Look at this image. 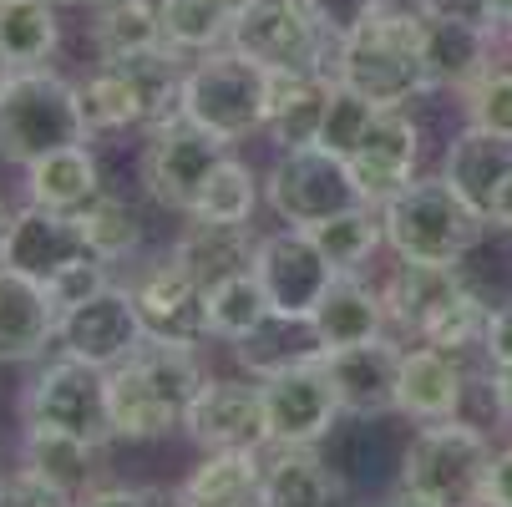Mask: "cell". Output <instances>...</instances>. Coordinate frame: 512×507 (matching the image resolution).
<instances>
[{
  "mask_svg": "<svg viewBox=\"0 0 512 507\" xmlns=\"http://www.w3.org/2000/svg\"><path fill=\"white\" fill-rule=\"evenodd\" d=\"M421 41H426V71H431V92L452 87L462 92L467 82H477L482 71L492 66V31L477 26H457V21H426L421 16Z\"/></svg>",
  "mask_w": 512,
  "mask_h": 507,
  "instance_id": "29",
  "label": "cell"
},
{
  "mask_svg": "<svg viewBox=\"0 0 512 507\" xmlns=\"http://www.w3.org/2000/svg\"><path fill=\"white\" fill-rule=\"evenodd\" d=\"M467 406V371L452 350L436 345H406L401 371H396V416L426 426V421H452Z\"/></svg>",
  "mask_w": 512,
  "mask_h": 507,
  "instance_id": "20",
  "label": "cell"
},
{
  "mask_svg": "<svg viewBox=\"0 0 512 507\" xmlns=\"http://www.w3.org/2000/svg\"><path fill=\"white\" fill-rule=\"evenodd\" d=\"M492 21H497V36L512 26V0H492Z\"/></svg>",
  "mask_w": 512,
  "mask_h": 507,
  "instance_id": "53",
  "label": "cell"
},
{
  "mask_svg": "<svg viewBox=\"0 0 512 507\" xmlns=\"http://www.w3.org/2000/svg\"><path fill=\"white\" fill-rule=\"evenodd\" d=\"M320 254L335 264V274H360L365 264H371L381 249H386V229H381V208L376 203H360V208H345L335 213V219L305 229Z\"/></svg>",
  "mask_w": 512,
  "mask_h": 507,
  "instance_id": "34",
  "label": "cell"
},
{
  "mask_svg": "<svg viewBox=\"0 0 512 507\" xmlns=\"http://www.w3.org/2000/svg\"><path fill=\"white\" fill-rule=\"evenodd\" d=\"M178 492L188 507H259L264 452H208Z\"/></svg>",
  "mask_w": 512,
  "mask_h": 507,
  "instance_id": "31",
  "label": "cell"
},
{
  "mask_svg": "<svg viewBox=\"0 0 512 507\" xmlns=\"http://www.w3.org/2000/svg\"><path fill=\"white\" fill-rule=\"evenodd\" d=\"M229 46L264 71H330L325 56H335L310 0H249L229 26Z\"/></svg>",
  "mask_w": 512,
  "mask_h": 507,
  "instance_id": "9",
  "label": "cell"
},
{
  "mask_svg": "<svg viewBox=\"0 0 512 507\" xmlns=\"http://www.w3.org/2000/svg\"><path fill=\"white\" fill-rule=\"evenodd\" d=\"M259 193H264V183L254 178V168H249L244 158L229 153L224 163L208 173V183H203V193H198V203H193L188 219H208V224H254Z\"/></svg>",
  "mask_w": 512,
  "mask_h": 507,
  "instance_id": "36",
  "label": "cell"
},
{
  "mask_svg": "<svg viewBox=\"0 0 512 507\" xmlns=\"http://www.w3.org/2000/svg\"><path fill=\"white\" fill-rule=\"evenodd\" d=\"M254 224H208V219H188V229L173 239V259L183 269H193L203 284H218L239 269L254 264Z\"/></svg>",
  "mask_w": 512,
  "mask_h": 507,
  "instance_id": "28",
  "label": "cell"
},
{
  "mask_svg": "<svg viewBox=\"0 0 512 507\" xmlns=\"http://www.w3.org/2000/svg\"><path fill=\"white\" fill-rule=\"evenodd\" d=\"M507 173H512V142H507V137H492V132L472 127V122L452 137L447 163H442V178H447L477 213H487V203H492V193H497V183H502Z\"/></svg>",
  "mask_w": 512,
  "mask_h": 507,
  "instance_id": "27",
  "label": "cell"
},
{
  "mask_svg": "<svg viewBox=\"0 0 512 507\" xmlns=\"http://www.w3.org/2000/svg\"><path fill=\"white\" fill-rule=\"evenodd\" d=\"M61 41V21L51 0H6L0 6V56L16 66H46Z\"/></svg>",
  "mask_w": 512,
  "mask_h": 507,
  "instance_id": "35",
  "label": "cell"
},
{
  "mask_svg": "<svg viewBox=\"0 0 512 507\" xmlns=\"http://www.w3.org/2000/svg\"><path fill=\"white\" fill-rule=\"evenodd\" d=\"M208 371L193 345L173 340H142L122 366L107 371V416L112 437L122 442H163L183 431L193 396L203 391Z\"/></svg>",
  "mask_w": 512,
  "mask_h": 507,
  "instance_id": "1",
  "label": "cell"
},
{
  "mask_svg": "<svg viewBox=\"0 0 512 507\" xmlns=\"http://www.w3.org/2000/svg\"><path fill=\"white\" fill-rule=\"evenodd\" d=\"M21 416L26 426H51V431H71L87 442H107L112 437V416H107V371L87 366V360L56 355L31 376L26 396H21Z\"/></svg>",
  "mask_w": 512,
  "mask_h": 507,
  "instance_id": "11",
  "label": "cell"
},
{
  "mask_svg": "<svg viewBox=\"0 0 512 507\" xmlns=\"http://www.w3.org/2000/svg\"><path fill=\"white\" fill-rule=\"evenodd\" d=\"M26 193H31V203L77 213L102 193V168L87 142H71V148H56V153L26 163Z\"/></svg>",
  "mask_w": 512,
  "mask_h": 507,
  "instance_id": "30",
  "label": "cell"
},
{
  "mask_svg": "<svg viewBox=\"0 0 512 507\" xmlns=\"http://www.w3.org/2000/svg\"><path fill=\"white\" fill-rule=\"evenodd\" d=\"M482 507H512V447L492 452L487 487H482Z\"/></svg>",
  "mask_w": 512,
  "mask_h": 507,
  "instance_id": "47",
  "label": "cell"
},
{
  "mask_svg": "<svg viewBox=\"0 0 512 507\" xmlns=\"http://www.w3.org/2000/svg\"><path fill=\"white\" fill-rule=\"evenodd\" d=\"M259 386H264V411H269V442L279 447H320L345 421L335 386L325 376V355L305 360V366H289Z\"/></svg>",
  "mask_w": 512,
  "mask_h": 507,
  "instance_id": "14",
  "label": "cell"
},
{
  "mask_svg": "<svg viewBox=\"0 0 512 507\" xmlns=\"http://www.w3.org/2000/svg\"><path fill=\"white\" fill-rule=\"evenodd\" d=\"M6 71H11V61H6V56H0V82H6Z\"/></svg>",
  "mask_w": 512,
  "mask_h": 507,
  "instance_id": "57",
  "label": "cell"
},
{
  "mask_svg": "<svg viewBox=\"0 0 512 507\" xmlns=\"http://www.w3.org/2000/svg\"><path fill=\"white\" fill-rule=\"evenodd\" d=\"M502 36H507V46H512V26H507V31H502Z\"/></svg>",
  "mask_w": 512,
  "mask_h": 507,
  "instance_id": "58",
  "label": "cell"
},
{
  "mask_svg": "<svg viewBox=\"0 0 512 507\" xmlns=\"http://www.w3.org/2000/svg\"><path fill=\"white\" fill-rule=\"evenodd\" d=\"M77 507H142V487H87Z\"/></svg>",
  "mask_w": 512,
  "mask_h": 507,
  "instance_id": "48",
  "label": "cell"
},
{
  "mask_svg": "<svg viewBox=\"0 0 512 507\" xmlns=\"http://www.w3.org/2000/svg\"><path fill=\"white\" fill-rule=\"evenodd\" d=\"M0 507H77V497L61 492L56 482H46L41 472L21 467L0 477Z\"/></svg>",
  "mask_w": 512,
  "mask_h": 507,
  "instance_id": "43",
  "label": "cell"
},
{
  "mask_svg": "<svg viewBox=\"0 0 512 507\" xmlns=\"http://www.w3.org/2000/svg\"><path fill=\"white\" fill-rule=\"evenodd\" d=\"M71 219H77V229H82L87 249H92L97 259H107V264H117V259L137 254V244H142V224H137V213H132L122 198H112V193H97L87 208L71 213Z\"/></svg>",
  "mask_w": 512,
  "mask_h": 507,
  "instance_id": "39",
  "label": "cell"
},
{
  "mask_svg": "<svg viewBox=\"0 0 512 507\" xmlns=\"http://www.w3.org/2000/svg\"><path fill=\"white\" fill-rule=\"evenodd\" d=\"M487 467H492V442L467 416L416 426V437L401 452V482L442 497L447 507H482Z\"/></svg>",
  "mask_w": 512,
  "mask_h": 507,
  "instance_id": "7",
  "label": "cell"
},
{
  "mask_svg": "<svg viewBox=\"0 0 512 507\" xmlns=\"http://www.w3.org/2000/svg\"><path fill=\"white\" fill-rule=\"evenodd\" d=\"M51 6H71V11H97V6H107V0H51Z\"/></svg>",
  "mask_w": 512,
  "mask_h": 507,
  "instance_id": "54",
  "label": "cell"
},
{
  "mask_svg": "<svg viewBox=\"0 0 512 507\" xmlns=\"http://www.w3.org/2000/svg\"><path fill=\"white\" fill-rule=\"evenodd\" d=\"M158 21H163V41L183 56L229 46V26H234V16L218 0H158Z\"/></svg>",
  "mask_w": 512,
  "mask_h": 507,
  "instance_id": "38",
  "label": "cell"
},
{
  "mask_svg": "<svg viewBox=\"0 0 512 507\" xmlns=\"http://www.w3.org/2000/svg\"><path fill=\"white\" fill-rule=\"evenodd\" d=\"M335 71L330 77L345 82L376 107H411L416 97L431 92L426 71V41H421V11L381 6L376 16H365L350 36L335 41Z\"/></svg>",
  "mask_w": 512,
  "mask_h": 507,
  "instance_id": "2",
  "label": "cell"
},
{
  "mask_svg": "<svg viewBox=\"0 0 512 507\" xmlns=\"http://www.w3.org/2000/svg\"><path fill=\"white\" fill-rule=\"evenodd\" d=\"M0 6H6V0H0Z\"/></svg>",
  "mask_w": 512,
  "mask_h": 507,
  "instance_id": "59",
  "label": "cell"
},
{
  "mask_svg": "<svg viewBox=\"0 0 512 507\" xmlns=\"http://www.w3.org/2000/svg\"><path fill=\"white\" fill-rule=\"evenodd\" d=\"M386 249L416 264H462L487 244V213H477L447 178H411L381 203Z\"/></svg>",
  "mask_w": 512,
  "mask_h": 507,
  "instance_id": "4",
  "label": "cell"
},
{
  "mask_svg": "<svg viewBox=\"0 0 512 507\" xmlns=\"http://www.w3.org/2000/svg\"><path fill=\"white\" fill-rule=\"evenodd\" d=\"M142 340H148V325H142V315H137L132 284H107V289H97L92 300L56 315L61 355L87 360V366H97V371L122 366Z\"/></svg>",
  "mask_w": 512,
  "mask_h": 507,
  "instance_id": "12",
  "label": "cell"
},
{
  "mask_svg": "<svg viewBox=\"0 0 512 507\" xmlns=\"http://www.w3.org/2000/svg\"><path fill=\"white\" fill-rule=\"evenodd\" d=\"M320 335L310 320H295V315H264L244 340H234V360L254 376V381H269L289 366H305V360H320Z\"/></svg>",
  "mask_w": 512,
  "mask_h": 507,
  "instance_id": "26",
  "label": "cell"
},
{
  "mask_svg": "<svg viewBox=\"0 0 512 507\" xmlns=\"http://www.w3.org/2000/svg\"><path fill=\"white\" fill-rule=\"evenodd\" d=\"M462 102L472 127L512 142V66H487L477 82L462 87Z\"/></svg>",
  "mask_w": 512,
  "mask_h": 507,
  "instance_id": "41",
  "label": "cell"
},
{
  "mask_svg": "<svg viewBox=\"0 0 512 507\" xmlns=\"http://www.w3.org/2000/svg\"><path fill=\"white\" fill-rule=\"evenodd\" d=\"M411 6H416L426 21H457V26H477V31H492V36H497L492 0H411Z\"/></svg>",
  "mask_w": 512,
  "mask_h": 507,
  "instance_id": "44",
  "label": "cell"
},
{
  "mask_svg": "<svg viewBox=\"0 0 512 507\" xmlns=\"http://www.w3.org/2000/svg\"><path fill=\"white\" fill-rule=\"evenodd\" d=\"M487 386H492V411H497V421L512 426V366H487Z\"/></svg>",
  "mask_w": 512,
  "mask_h": 507,
  "instance_id": "49",
  "label": "cell"
},
{
  "mask_svg": "<svg viewBox=\"0 0 512 507\" xmlns=\"http://www.w3.org/2000/svg\"><path fill=\"white\" fill-rule=\"evenodd\" d=\"M92 46H97V61H127V56L168 46L163 21H158V0H107V6H97Z\"/></svg>",
  "mask_w": 512,
  "mask_h": 507,
  "instance_id": "33",
  "label": "cell"
},
{
  "mask_svg": "<svg viewBox=\"0 0 512 507\" xmlns=\"http://www.w3.org/2000/svg\"><path fill=\"white\" fill-rule=\"evenodd\" d=\"M381 295H386L391 325L401 335H411L416 345H436V350H452V355L482 345L487 300L462 279V264L401 259Z\"/></svg>",
  "mask_w": 512,
  "mask_h": 507,
  "instance_id": "3",
  "label": "cell"
},
{
  "mask_svg": "<svg viewBox=\"0 0 512 507\" xmlns=\"http://www.w3.org/2000/svg\"><path fill=\"white\" fill-rule=\"evenodd\" d=\"M381 6H386V0H310V11H315V21L330 31V41L350 36L365 16H376Z\"/></svg>",
  "mask_w": 512,
  "mask_h": 507,
  "instance_id": "45",
  "label": "cell"
},
{
  "mask_svg": "<svg viewBox=\"0 0 512 507\" xmlns=\"http://www.w3.org/2000/svg\"><path fill=\"white\" fill-rule=\"evenodd\" d=\"M386 507H447V502L431 497V492H421V487H411V482H401V487L386 497Z\"/></svg>",
  "mask_w": 512,
  "mask_h": 507,
  "instance_id": "51",
  "label": "cell"
},
{
  "mask_svg": "<svg viewBox=\"0 0 512 507\" xmlns=\"http://www.w3.org/2000/svg\"><path fill=\"white\" fill-rule=\"evenodd\" d=\"M56 345V305L41 279L0 264V360H36Z\"/></svg>",
  "mask_w": 512,
  "mask_h": 507,
  "instance_id": "24",
  "label": "cell"
},
{
  "mask_svg": "<svg viewBox=\"0 0 512 507\" xmlns=\"http://www.w3.org/2000/svg\"><path fill=\"white\" fill-rule=\"evenodd\" d=\"M249 269L264 284L269 310L295 315V320H310L315 305L325 300V289L335 284V264L320 254V244L305 229H289V224L274 229V234H259Z\"/></svg>",
  "mask_w": 512,
  "mask_h": 507,
  "instance_id": "13",
  "label": "cell"
},
{
  "mask_svg": "<svg viewBox=\"0 0 512 507\" xmlns=\"http://www.w3.org/2000/svg\"><path fill=\"white\" fill-rule=\"evenodd\" d=\"M107 284H112V274H107V259H97V254H82V259H71L66 269H56V274L46 279V295H51V305H56V315H61V310H71V305L92 300L97 289H107Z\"/></svg>",
  "mask_w": 512,
  "mask_h": 507,
  "instance_id": "42",
  "label": "cell"
},
{
  "mask_svg": "<svg viewBox=\"0 0 512 507\" xmlns=\"http://www.w3.org/2000/svg\"><path fill=\"white\" fill-rule=\"evenodd\" d=\"M21 467L41 472L46 482H56L71 497H82L92 487V477H97V442L71 437V431H51V426H26Z\"/></svg>",
  "mask_w": 512,
  "mask_h": 507,
  "instance_id": "32",
  "label": "cell"
},
{
  "mask_svg": "<svg viewBox=\"0 0 512 507\" xmlns=\"http://www.w3.org/2000/svg\"><path fill=\"white\" fill-rule=\"evenodd\" d=\"M310 325L320 335V350L330 355V350H350V345L391 335V310H386V295L376 284H365L360 274H335V284L315 305Z\"/></svg>",
  "mask_w": 512,
  "mask_h": 507,
  "instance_id": "22",
  "label": "cell"
},
{
  "mask_svg": "<svg viewBox=\"0 0 512 507\" xmlns=\"http://www.w3.org/2000/svg\"><path fill=\"white\" fill-rule=\"evenodd\" d=\"M330 71H269L264 132L279 148H310L320 137V117L330 102Z\"/></svg>",
  "mask_w": 512,
  "mask_h": 507,
  "instance_id": "23",
  "label": "cell"
},
{
  "mask_svg": "<svg viewBox=\"0 0 512 507\" xmlns=\"http://www.w3.org/2000/svg\"><path fill=\"white\" fill-rule=\"evenodd\" d=\"M92 254L77 219L61 208H46V203H26L11 213V224L6 234H0V264L26 274V279H51L56 269H66L71 259H82Z\"/></svg>",
  "mask_w": 512,
  "mask_h": 507,
  "instance_id": "19",
  "label": "cell"
},
{
  "mask_svg": "<svg viewBox=\"0 0 512 507\" xmlns=\"http://www.w3.org/2000/svg\"><path fill=\"white\" fill-rule=\"evenodd\" d=\"M264 203L274 208V219L289 229H315L345 208H360V188L345 168V158L325 153L320 142L310 148H279V158L264 173Z\"/></svg>",
  "mask_w": 512,
  "mask_h": 507,
  "instance_id": "8",
  "label": "cell"
},
{
  "mask_svg": "<svg viewBox=\"0 0 512 507\" xmlns=\"http://www.w3.org/2000/svg\"><path fill=\"white\" fill-rule=\"evenodd\" d=\"M487 224H492L497 234H512V173L497 183V193H492V203H487Z\"/></svg>",
  "mask_w": 512,
  "mask_h": 507,
  "instance_id": "50",
  "label": "cell"
},
{
  "mask_svg": "<svg viewBox=\"0 0 512 507\" xmlns=\"http://www.w3.org/2000/svg\"><path fill=\"white\" fill-rule=\"evenodd\" d=\"M416 163H421V127L406 107H381L371 132L360 137V148L345 158L360 198L376 208L416 178Z\"/></svg>",
  "mask_w": 512,
  "mask_h": 507,
  "instance_id": "17",
  "label": "cell"
},
{
  "mask_svg": "<svg viewBox=\"0 0 512 507\" xmlns=\"http://www.w3.org/2000/svg\"><path fill=\"white\" fill-rule=\"evenodd\" d=\"M218 6H224V11H229V16H239V11H244V6H249V0H218Z\"/></svg>",
  "mask_w": 512,
  "mask_h": 507,
  "instance_id": "55",
  "label": "cell"
},
{
  "mask_svg": "<svg viewBox=\"0 0 512 507\" xmlns=\"http://www.w3.org/2000/svg\"><path fill=\"white\" fill-rule=\"evenodd\" d=\"M82 92V117L87 132H127V127H153V102L142 92V77L132 61H97V71L87 82H77Z\"/></svg>",
  "mask_w": 512,
  "mask_h": 507,
  "instance_id": "25",
  "label": "cell"
},
{
  "mask_svg": "<svg viewBox=\"0 0 512 507\" xmlns=\"http://www.w3.org/2000/svg\"><path fill=\"white\" fill-rule=\"evenodd\" d=\"M6 224H11V213H6V198H0V234H6Z\"/></svg>",
  "mask_w": 512,
  "mask_h": 507,
  "instance_id": "56",
  "label": "cell"
},
{
  "mask_svg": "<svg viewBox=\"0 0 512 507\" xmlns=\"http://www.w3.org/2000/svg\"><path fill=\"white\" fill-rule=\"evenodd\" d=\"M142 507H188V502L173 487H142Z\"/></svg>",
  "mask_w": 512,
  "mask_h": 507,
  "instance_id": "52",
  "label": "cell"
},
{
  "mask_svg": "<svg viewBox=\"0 0 512 507\" xmlns=\"http://www.w3.org/2000/svg\"><path fill=\"white\" fill-rule=\"evenodd\" d=\"M396 371H401V345L391 335L325 355V376L350 421L396 416Z\"/></svg>",
  "mask_w": 512,
  "mask_h": 507,
  "instance_id": "18",
  "label": "cell"
},
{
  "mask_svg": "<svg viewBox=\"0 0 512 507\" xmlns=\"http://www.w3.org/2000/svg\"><path fill=\"white\" fill-rule=\"evenodd\" d=\"M264 102H269V71L234 46L203 51L183 71V117L224 137L229 148L254 132H264Z\"/></svg>",
  "mask_w": 512,
  "mask_h": 507,
  "instance_id": "6",
  "label": "cell"
},
{
  "mask_svg": "<svg viewBox=\"0 0 512 507\" xmlns=\"http://www.w3.org/2000/svg\"><path fill=\"white\" fill-rule=\"evenodd\" d=\"M269 315V295H264V284L254 279V269H239L229 279H218L208 284V340H244L259 320Z\"/></svg>",
  "mask_w": 512,
  "mask_h": 507,
  "instance_id": "37",
  "label": "cell"
},
{
  "mask_svg": "<svg viewBox=\"0 0 512 507\" xmlns=\"http://www.w3.org/2000/svg\"><path fill=\"white\" fill-rule=\"evenodd\" d=\"M224 158H229V142L178 112V117L148 127V142H142V188H148V198L158 208L188 219L208 173Z\"/></svg>",
  "mask_w": 512,
  "mask_h": 507,
  "instance_id": "10",
  "label": "cell"
},
{
  "mask_svg": "<svg viewBox=\"0 0 512 507\" xmlns=\"http://www.w3.org/2000/svg\"><path fill=\"white\" fill-rule=\"evenodd\" d=\"M477 350H482L487 366H512V295L487 305V325H482V345Z\"/></svg>",
  "mask_w": 512,
  "mask_h": 507,
  "instance_id": "46",
  "label": "cell"
},
{
  "mask_svg": "<svg viewBox=\"0 0 512 507\" xmlns=\"http://www.w3.org/2000/svg\"><path fill=\"white\" fill-rule=\"evenodd\" d=\"M183 431L203 452H264L269 447V411H264V386L249 376H224V381H203L193 396Z\"/></svg>",
  "mask_w": 512,
  "mask_h": 507,
  "instance_id": "15",
  "label": "cell"
},
{
  "mask_svg": "<svg viewBox=\"0 0 512 507\" xmlns=\"http://www.w3.org/2000/svg\"><path fill=\"white\" fill-rule=\"evenodd\" d=\"M132 300L153 340H173L193 350L208 340V284L193 269H183L173 254L132 279Z\"/></svg>",
  "mask_w": 512,
  "mask_h": 507,
  "instance_id": "16",
  "label": "cell"
},
{
  "mask_svg": "<svg viewBox=\"0 0 512 507\" xmlns=\"http://www.w3.org/2000/svg\"><path fill=\"white\" fill-rule=\"evenodd\" d=\"M345 477L320 447H264V492L259 507H345Z\"/></svg>",
  "mask_w": 512,
  "mask_h": 507,
  "instance_id": "21",
  "label": "cell"
},
{
  "mask_svg": "<svg viewBox=\"0 0 512 507\" xmlns=\"http://www.w3.org/2000/svg\"><path fill=\"white\" fill-rule=\"evenodd\" d=\"M376 102H365L360 92H350L345 82H330V102H325V117H320V148L335 153V158H350L360 148V137L371 132L376 122Z\"/></svg>",
  "mask_w": 512,
  "mask_h": 507,
  "instance_id": "40",
  "label": "cell"
},
{
  "mask_svg": "<svg viewBox=\"0 0 512 507\" xmlns=\"http://www.w3.org/2000/svg\"><path fill=\"white\" fill-rule=\"evenodd\" d=\"M71 142H92L82 92L51 66H16L0 82V163H36Z\"/></svg>",
  "mask_w": 512,
  "mask_h": 507,
  "instance_id": "5",
  "label": "cell"
}]
</instances>
